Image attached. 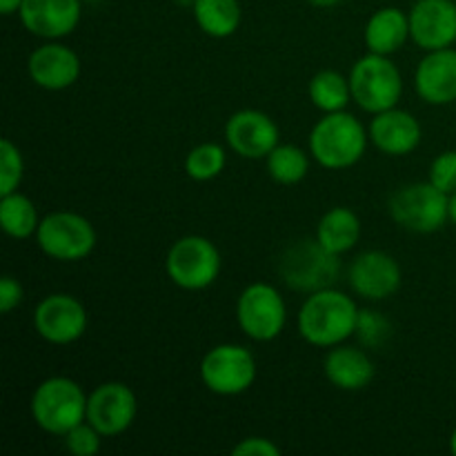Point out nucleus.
<instances>
[{
  "mask_svg": "<svg viewBox=\"0 0 456 456\" xmlns=\"http://www.w3.org/2000/svg\"><path fill=\"white\" fill-rule=\"evenodd\" d=\"M65 448L76 456H94L101 452V441L105 436L96 430L89 421H83L80 426H76L74 430L67 432L65 436Z\"/></svg>",
  "mask_w": 456,
  "mask_h": 456,
  "instance_id": "nucleus-30",
  "label": "nucleus"
},
{
  "mask_svg": "<svg viewBox=\"0 0 456 456\" xmlns=\"http://www.w3.org/2000/svg\"><path fill=\"white\" fill-rule=\"evenodd\" d=\"M341 272L337 254H330L316 239L292 243L279 261V274L294 292H319L332 288Z\"/></svg>",
  "mask_w": 456,
  "mask_h": 456,
  "instance_id": "nucleus-8",
  "label": "nucleus"
},
{
  "mask_svg": "<svg viewBox=\"0 0 456 456\" xmlns=\"http://www.w3.org/2000/svg\"><path fill=\"white\" fill-rule=\"evenodd\" d=\"M225 141L240 159H267L279 145V125L261 110H240L227 118Z\"/></svg>",
  "mask_w": 456,
  "mask_h": 456,
  "instance_id": "nucleus-14",
  "label": "nucleus"
},
{
  "mask_svg": "<svg viewBox=\"0 0 456 456\" xmlns=\"http://www.w3.org/2000/svg\"><path fill=\"white\" fill-rule=\"evenodd\" d=\"M365 47L372 53L392 56L410 38V16L399 7H383L365 25Z\"/></svg>",
  "mask_w": 456,
  "mask_h": 456,
  "instance_id": "nucleus-21",
  "label": "nucleus"
},
{
  "mask_svg": "<svg viewBox=\"0 0 456 456\" xmlns=\"http://www.w3.org/2000/svg\"><path fill=\"white\" fill-rule=\"evenodd\" d=\"M136 395L120 381L101 383L87 399V421L107 439L127 432L136 421Z\"/></svg>",
  "mask_w": 456,
  "mask_h": 456,
  "instance_id": "nucleus-12",
  "label": "nucleus"
},
{
  "mask_svg": "<svg viewBox=\"0 0 456 456\" xmlns=\"http://www.w3.org/2000/svg\"><path fill=\"white\" fill-rule=\"evenodd\" d=\"M194 20L212 38H230L240 25L239 0H194Z\"/></svg>",
  "mask_w": 456,
  "mask_h": 456,
  "instance_id": "nucleus-24",
  "label": "nucleus"
},
{
  "mask_svg": "<svg viewBox=\"0 0 456 456\" xmlns=\"http://www.w3.org/2000/svg\"><path fill=\"white\" fill-rule=\"evenodd\" d=\"M89 314L83 303L65 292L49 294L36 305L34 328L43 341L52 346H71L85 337Z\"/></svg>",
  "mask_w": 456,
  "mask_h": 456,
  "instance_id": "nucleus-11",
  "label": "nucleus"
},
{
  "mask_svg": "<svg viewBox=\"0 0 456 456\" xmlns=\"http://www.w3.org/2000/svg\"><path fill=\"white\" fill-rule=\"evenodd\" d=\"M87 3H96V0H87Z\"/></svg>",
  "mask_w": 456,
  "mask_h": 456,
  "instance_id": "nucleus-38",
  "label": "nucleus"
},
{
  "mask_svg": "<svg viewBox=\"0 0 456 456\" xmlns=\"http://www.w3.org/2000/svg\"><path fill=\"white\" fill-rule=\"evenodd\" d=\"M36 243L45 256L61 263H76L87 258L96 248V230L76 212H52L40 218Z\"/></svg>",
  "mask_w": 456,
  "mask_h": 456,
  "instance_id": "nucleus-7",
  "label": "nucleus"
},
{
  "mask_svg": "<svg viewBox=\"0 0 456 456\" xmlns=\"http://www.w3.org/2000/svg\"><path fill=\"white\" fill-rule=\"evenodd\" d=\"M414 87L428 105H450L456 101V52H428L414 71Z\"/></svg>",
  "mask_w": 456,
  "mask_h": 456,
  "instance_id": "nucleus-19",
  "label": "nucleus"
},
{
  "mask_svg": "<svg viewBox=\"0 0 456 456\" xmlns=\"http://www.w3.org/2000/svg\"><path fill=\"white\" fill-rule=\"evenodd\" d=\"M323 372L325 379L343 392L365 390L377 377V368L368 352L346 343L330 347L323 361Z\"/></svg>",
  "mask_w": 456,
  "mask_h": 456,
  "instance_id": "nucleus-20",
  "label": "nucleus"
},
{
  "mask_svg": "<svg viewBox=\"0 0 456 456\" xmlns=\"http://www.w3.org/2000/svg\"><path fill=\"white\" fill-rule=\"evenodd\" d=\"M38 209L29 196L20 194V191L0 196V227L9 239H31L38 232Z\"/></svg>",
  "mask_w": 456,
  "mask_h": 456,
  "instance_id": "nucleus-23",
  "label": "nucleus"
},
{
  "mask_svg": "<svg viewBox=\"0 0 456 456\" xmlns=\"http://www.w3.org/2000/svg\"><path fill=\"white\" fill-rule=\"evenodd\" d=\"M310 4H314V7H321V9H328V7H334V4L343 3V0H307Z\"/></svg>",
  "mask_w": 456,
  "mask_h": 456,
  "instance_id": "nucleus-35",
  "label": "nucleus"
},
{
  "mask_svg": "<svg viewBox=\"0 0 456 456\" xmlns=\"http://www.w3.org/2000/svg\"><path fill=\"white\" fill-rule=\"evenodd\" d=\"M227 165V154L218 142H200L185 159V174L191 181L208 183L221 176Z\"/></svg>",
  "mask_w": 456,
  "mask_h": 456,
  "instance_id": "nucleus-27",
  "label": "nucleus"
},
{
  "mask_svg": "<svg viewBox=\"0 0 456 456\" xmlns=\"http://www.w3.org/2000/svg\"><path fill=\"white\" fill-rule=\"evenodd\" d=\"M22 285L20 281L13 279V276H3L0 281V312L9 314V312L16 310L22 303Z\"/></svg>",
  "mask_w": 456,
  "mask_h": 456,
  "instance_id": "nucleus-33",
  "label": "nucleus"
},
{
  "mask_svg": "<svg viewBox=\"0 0 456 456\" xmlns=\"http://www.w3.org/2000/svg\"><path fill=\"white\" fill-rule=\"evenodd\" d=\"M87 399L83 387L69 377H49L31 395L29 412L36 426L53 436H65L87 421Z\"/></svg>",
  "mask_w": 456,
  "mask_h": 456,
  "instance_id": "nucleus-3",
  "label": "nucleus"
},
{
  "mask_svg": "<svg viewBox=\"0 0 456 456\" xmlns=\"http://www.w3.org/2000/svg\"><path fill=\"white\" fill-rule=\"evenodd\" d=\"M370 134L354 116L343 111L325 114L312 127L307 145L310 154L321 167L325 169H347L363 159L368 150Z\"/></svg>",
  "mask_w": 456,
  "mask_h": 456,
  "instance_id": "nucleus-2",
  "label": "nucleus"
},
{
  "mask_svg": "<svg viewBox=\"0 0 456 456\" xmlns=\"http://www.w3.org/2000/svg\"><path fill=\"white\" fill-rule=\"evenodd\" d=\"M200 381L212 395L239 396L256 381V359L236 343L214 346L200 361Z\"/></svg>",
  "mask_w": 456,
  "mask_h": 456,
  "instance_id": "nucleus-10",
  "label": "nucleus"
},
{
  "mask_svg": "<svg viewBox=\"0 0 456 456\" xmlns=\"http://www.w3.org/2000/svg\"><path fill=\"white\" fill-rule=\"evenodd\" d=\"M20 4L22 0H0V12H3L4 16H12V13L20 12Z\"/></svg>",
  "mask_w": 456,
  "mask_h": 456,
  "instance_id": "nucleus-34",
  "label": "nucleus"
},
{
  "mask_svg": "<svg viewBox=\"0 0 456 456\" xmlns=\"http://www.w3.org/2000/svg\"><path fill=\"white\" fill-rule=\"evenodd\" d=\"M347 78H350L352 101L368 114H381L399 105L403 78L390 56L368 52L354 62Z\"/></svg>",
  "mask_w": 456,
  "mask_h": 456,
  "instance_id": "nucleus-4",
  "label": "nucleus"
},
{
  "mask_svg": "<svg viewBox=\"0 0 456 456\" xmlns=\"http://www.w3.org/2000/svg\"><path fill=\"white\" fill-rule=\"evenodd\" d=\"M25 176V160L12 138L0 141V196L18 191Z\"/></svg>",
  "mask_w": 456,
  "mask_h": 456,
  "instance_id": "nucleus-28",
  "label": "nucleus"
},
{
  "mask_svg": "<svg viewBox=\"0 0 456 456\" xmlns=\"http://www.w3.org/2000/svg\"><path fill=\"white\" fill-rule=\"evenodd\" d=\"M234 456H279L281 450L274 441L265 439V436H249L236 444L232 448Z\"/></svg>",
  "mask_w": 456,
  "mask_h": 456,
  "instance_id": "nucleus-32",
  "label": "nucleus"
},
{
  "mask_svg": "<svg viewBox=\"0 0 456 456\" xmlns=\"http://www.w3.org/2000/svg\"><path fill=\"white\" fill-rule=\"evenodd\" d=\"M347 281L361 298L386 301L399 292L403 274L392 254L381 252V249H368L352 261Z\"/></svg>",
  "mask_w": 456,
  "mask_h": 456,
  "instance_id": "nucleus-13",
  "label": "nucleus"
},
{
  "mask_svg": "<svg viewBox=\"0 0 456 456\" xmlns=\"http://www.w3.org/2000/svg\"><path fill=\"white\" fill-rule=\"evenodd\" d=\"M354 337L359 338V343L363 347L379 350V347L392 337V325L381 312L359 310V321H356Z\"/></svg>",
  "mask_w": 456,
  "mask_h": 456,
  "instance_id": "nucleus-29",
  "label": "nucleus"
},
{
  "mask_svg": "<svg viewBox=\"0 0 456 456\" xmlns=\"http://www.w3.org/2000/svg\"><path fill=\"white\" fill-rule=\"evenodd\" d=\"M236 321L240 332L256 343H270L283 334L288 305L279 289L270 283H252L236 301Z\"/></svg>",
  "mask_w": 456,
  "mask_h": 456,
  "instance_id": "nucleus-9",
  "label": "nucleus"
},
{
  "mask_svg": "<svg viewBox=\"0 0 456 456\" xmlns=\"http://www.w3.org/2000/svg\"><path fill=\"white\" fill-rule=\"evenodd\" d=\"M450 221L456 225V191L454 194H450Z\"/></svg>",
  "mask_w": 456,
  "mask_h": 456,
  "instance_id": "nucleus-36",
  "label": "nucleus"
},
{
  "mask_svg": "<svg viewBox=\"0 0 456 456\" xmlns=\"http://www.w3.org/2000/svg\"><path fill=\"white\" fill-rule=\"evenodd\" d=\"M408 16L410 38L417 47L435 52L456 43V3L452 0H417Z\"/></svg>",
  "mask_w": 456,
  "mask_h": 456,
  "instance_id": "nucleus-15",
  "label": "nucleus"
},
{
  "mask_svg": "<svg viewBox=\"0 0 456 456\" xmlns=\"http://www.w3.org/2000/svg\"><path fill=\"white\" fill-rule=\"evenodd\" d=\"M267 174L272 176V181H276L279 185H297L303 178L307 176V169H310V159H307L305 151L298 145L292 142H285V145H276L274 150L267 154Z\"/></svg>",
  "mask_w": 456,
  "mask_h": 456,
  "instance_id": "nucleus-26",
  "label": "nucleus"
},
{
  "mask_svg": "<svg viewBox=\"0 0 456 456\" xmlns=\"http://www.w3.org/2000/svg\"><path fill=\"white\" fill-rule=\"evenodd\" d=\"M370 141L386 156H408L421 145V123L410 111L392 107V110L374 114L370 123Z\"/></svg>",
  "mask_w": 456,
  "mask_h": 456,
  "instance_id": "nucleus-18",
  "label": "nucleus"
},
{
  "mask_svg": "<svg viewBox=\"0 0 456 456\" xmlns=\"http://www.w3.org/2000/svg\"><path fill=\"white\" fill-rule=\"evenodd\" d=\"M27 74L36 87L47 89V92H62L78 80L80 58L67 45L47 40L29 53Z\"/></svg>",
  "mask_w": 456,
  "mask_h": 456,
  "instance_id": "nucleus-16",
  "label": "nucleus"
},
{
  "mask_svg": "<svg viewBox=\"0 0 456 456\" xmlns=\"http://www.w3.org/2000/svg\"><path fill=\"white\" fill-rule=\"evenodd\" d=\"M307 94H310L312 105L323 111V114L343 111L347 102L352 101L350 78H346V76L334 69H323L312 76L310 85H307Z\"/></svg>",
  "mask_w": 456,
  "mask_h": 456,
  "instance_id": "nucleus-25",
  "label": "nucleus"
},
{
  "mask_svg": "<svg viewBox=\"0 0 456 456\" xmlns=\"http://www.w3.org/2000/svg\"><path fill=\"white\" fill-rule=\"evenodd\" d=\"M428 181L436 187V190L445 191V194H454L456 191V150L441 151L430 165V174Z\"/></svg>",
  "mask_w": 456,
  "mask_h": 456,
  "instance_id": "nucleus-31",
  "label": "nucleus"
},
{
  "mask_svg": "<svg viewBox=\"0 0 456 456\" xmlns=\"http://www.w3.org/2000/svg\"><path fill=\"white\" fill-rule=\"evenodd\" d=\"M165 272L176 288L185 292H200L216 283L221 274V252L205 236H183L169 248L165 256Z\"/></svg>",
  "mask_w": 456,
  "mask_h": 456,
  "instance_id": "nucleus-5",
  "label": "nucleus"
},
{
  "mask_svg": "<svg viewBox=\"0 0 456 456\" xmlns=\"http://www.w3.org/2000/svg\"><path fill=\"white\" fill-rule=\"evenodd\" d=\"M387 209L392 221L403 230L432 234L450 221V196L436 190L430 181L412 183L392 194Z\"/></svg>",
  "mask_w": 456,
  "mask_h": 456,
  "instance_id": "nucleus-6",
  "label": "nucleus"
},
{
  "mask_svg": "<svg viewBox=\"0 0 456 456\" xmlns=\"http://www.w3.org/2000/svg\"><path fill=\"white\" fill-rule=\"evenodd\" d=\"M356 321H359V307L354 298L334 288L307 294L297 316L298 334L303 341L321 350L341 346L354 337Z\"/></svg>",
  "mask_w": 456,
  "mask_h": 456,
  "instance_id": "nucleus-1",
  "label": "nucleus"
},
{
  "mask_svg": "<svg viewBox=\"0 0 456 456\" xmlns=\"http://www.w3.org/2000/svg\"><path fill=\"white\" fill-rule=\"evenodd\" d=\"M316 240L328 249L330 254L350 252L356 248L361 239V221L356 212L350 208H332L321 216L319 225H316Z\"/></svg>",
  "mask_w": 456,
  "mask_h": 456,
  "instance_id": "nucleus-22",
  "label": "nucleus"
},
{
  "mask_svg": "<svg viewBox=\"0 0 456 456\" xmlns=\"http://www.w3.org/2000/svg\"><path fill=\"white\" fill-rule=\"evenodd\" d=\"M450 452H452L456 456V428L452 432V436H450Z\"/></svg>",
  "mask_w": 456,
  "mask_h": 456,
  "instance_id": "nucleus-37",
  "label": "nucleus"
},
{
  "mask_svg": "<svg viewBox=\"0 0 456 456\" xmlns=\"http://www.w3.org/2000/svg\"><path fill=\"white\" fill-rule=\"evenodd\" d=\"M22 27L43 40H61L78 27L83 0H22Z\"/></svg>",
  "mask_w": 456,
  "mask_h": 456,
  "instance_id": "nucleus-17",
  "label": "nucleus"
}]
</instances>
